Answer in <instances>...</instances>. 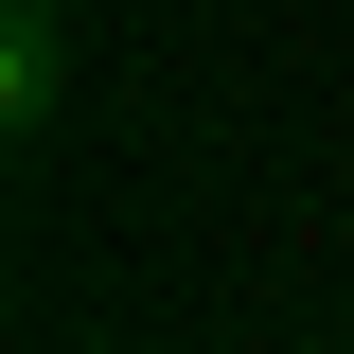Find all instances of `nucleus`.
Instances as JSON below:
<instances>
[{"label": "nucleus", "mask_w": 354, "mask_h": 354, "mask_svg": "<svg viewBox=\"0 0 354 354\" xmlns=\"http://www.w3.org/2000/svg\"><path fill=\"white\" fill-rule=\"evenodd\" d=\"M0 124H18V160L71 124V0H18L0 18Z\"/></svg>", "instance_id": "f257e3e1"}]
</instances>
